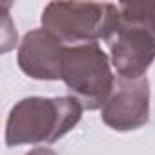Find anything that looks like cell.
<instances>
[{"label":"cell","mask_w":155,"mask_h":155,"mask_svg":"<svg viewBox=\"0 0 155 155\" xmlns=\"http://www.w3.org/2000/svg\"><path fill=\"white\" fill-rule=\"evenodd\" d=\"M104 42L119 79H140L155 62V0L119 2Z\"/></svg>","instance_id":"1"},{"label":"cell","mask_w":155,"mask_h":155,"mask_svg":"<svg viewBox=\"0 0 155 155\" xmlns=\"http://www.w3.org/2000/svg\"><path fill=\"white\" fill-rule=\"evenodd\" d=\"M82 104L73 97H26L6 122V146L53 144L82 119Z\"/></svg>","instance_id":"2"},{"label":"cell","mask_w":155,"mask_h":155,"mask_svg":"<svg viewBox=\"0 0 155 155\" xmlns=\"http://www.w3.org/2000/svg\"><path fill=\"white\" fill-rule=\"evenodd\" d=\"M60 81H64L69 97L90 111L102 110L117 82L111 71V58L99 44L66 46Z\"/></svg>","instance_id":"3"},{"label":"cell","mask_w":155,"mask_h":155,"mask_svg":"<svg viewBox=\"0 0 155 155\" xmlns=\"http://www.w3.org/2000/svg\"><path fill=\"white\" fill-rule=\"evenodd\" d=\"M117 4L110 2H49L40 22L46 31L66 46H84L104 40Z\"/></svg>","instance_id":"4"},{"label":"cell","mask_w":155,"mask_h":155,"mask_svg":"<svg viewBox=\"0 0 155 155\" xmlns=\"http://www.w3.org/2000/svg\"><path fill=\"white\" fill-rule=\"evenodd\" d=\"M102 122L115 131H133L150 120V81L119 79L101 110Z\"/></svg>","instance_id":"5"},{"label":"cell","mask_w":155,"mask_h":155,"mask_svg":"<svg viewBox=\"0 0 155 155\" xmlns=\"http://www.w3.org/2000/svg\"><path fill=\"white\" fill-rule=\"evenodd\" d=\"M66 44L44 28L28 31L17 53L18 68L24 75L37 81H60Z\"/></svg>","instance_id":"6"},{"label":"cell","mask_w":155,"mask_h":155,"mask_svg":"<svg viewBox=\"0 0 155 155\" xmlns=\"http://www.w3.org/2000/svg\"><path fill=\"white\" fill-rule=\"evenodd\" d=\"M26 155H58L55 150H51V148H46V146H38V148H33V150H29Z\"/></svg>","instance_id":"7"}]
</instances>
